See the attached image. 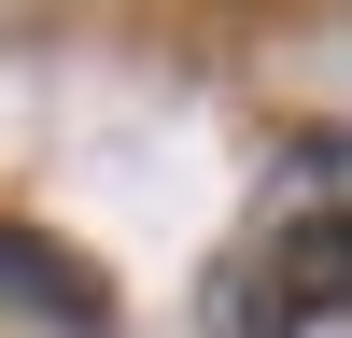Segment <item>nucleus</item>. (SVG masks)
Instances as JSON below:
<instances>
[{
	"label": "nucleus",
	"instance_id": "nucleus-1",
	"mask_svg": "<svg viewBox=\"0 0 352 338\" xmlns=\"http://www.w3.org/2000/svg\"><path fill=\"white\" fill-rule=\"evenodd\" d=\"M338 310H352V127H310L282 141L212 268V338H310Z\"/></svg>",
	"mask_w": 352,
	"mask_h": 338
},
{
	"label": "nucleus",
	"instance_id": "nucleus-2",
	"mask_svg": "<svg viewBox=\"0 0 352 338\" xmlns=\"http://www.w3.org/2000/svg\"><path fill=\"white\" fill-rule=\"evenodd\" d=\"M0 310H28V324H85V338L113 324L99 268H71L56 240H14V225H0Z\"/></svg>",
	"mask_w": 352,
	"mask_h": 338
}]
</instances>
